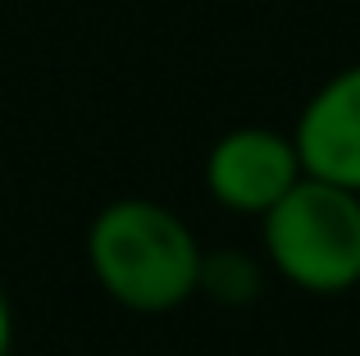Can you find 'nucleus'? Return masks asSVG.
<instances>
[{"instance_id": "6", "label": "nucleus", "mask_w": 360, "mask_h": 356, "mask_svg": "<svg viewBox=\"0 0 360 356\" xmlns=\"http://www.w3.org/2000/svg\"><path fill=\"white\" fill-rule=\"evenodd\" d=\"M9 348H14V315H9L5 293H0V356H9Z\"/></svg>"}, {"instance_id": "3", "label": "nucleus", "mask_w": 360, "mask_h": 356, "mask_svg": "<svg viewBox=\"0 0 360 356\" xmlns=\"http://www.w3.org/2000/svg\"><path fill=\"white\" fill-rule=\"evenodd\" d=\"M301 178H306V170H301L292 133H278V128L264 124L229 128L205 155L210 196L224 210L251 215V220H260L274 201H283Z\"/></svg>"}, {"instance_id": "2", "label": "nucleus", "mask_w": 360, "mask_h": 356, "mask_svg": "<svg viewBox=\"0 0 360 356\" xmlns=\"http://www.w3.org/2000/svg\"><path fill=\"white\" fill-rule=\"evenodd\" d=\"M260 238L274 274L315 297H338L360 284V192L301 178L260 215Z\"/></svg>"}, {"instance_id": "5", "label": "nucleus", "mask_w": 360, "mask_h": 356, "mask_svg": "<svg viewBox=\"0 0 360 356\" xmlns=\"http://www.w3.org/2000/svg\"><path fill=\"white\" fill-rule=\"evenodd\" d=\"M255 288H260V269L246 256H238V251H219V256L201 260V288L196 293H210L219 302H242Z\"/></svg>"}, {"instance_id": "1", "label": "nucleus", "mask_w": 360, "mask_h": 356, "mask_svg": "<svg viewBox=\"0 0 360 356\" xmlns=\"http://www.w3.org/2000/svg\"><path fill=\"white\" fill-rule=\"evenodd\" d=\"M201 260L187 220L150 196H119L87 224V269L123 311H178L201 288Z\"/></svg>"}, {"instance_id": "4", "label": "nucleus", "mask_w": 360, "mask_h": 356, "mask_svg": "<svg viewBox=\"0 0 360 356\" xmlns=\"http://www.w3.org/2000/svg\"><path fill=\"white\" fill-rule=\"evenodd\" d=\"M292 142L310 178L360 192V64L338 69L301 106Z\"/></svg>"}]
</instances>
